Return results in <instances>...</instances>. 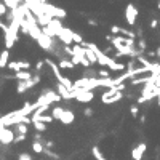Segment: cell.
<instances>
[{"label": "cell", "mask_w": 160, "mask_h": 160, "mask_svg": "<svg viewBox=\"0 0 160 160\" xmlns=\"http://www.w3.org/2000/svg\"><path fill=\"white\" fill-rule=\"evenodd\" d=\"M74 120H75V114H74L71 109H64V114H62V117H61L59 122L62 125H71Z\"/></svg>", "instance_id": "obj_9"}, {"label": "cell", "mask_w": 160, "mask_h": 160, "mask_svg": "<svg viewBox=\"0 0 160 160\" xmlns=\"http://www.w3.org/2000/svg\"><path fill=\"white\" fill-rule=\"evenodd\" d=\"M7 69L11 71L13 74H18V72H21V66H19V62H18V61H10Z\"/></svg>", "instance_id": "obj_20"}, {"label": "cell", "mask_w": 160, "mask_h": 160, "mask_svg": "<svg viewBox=\"0 0 160 160\" xmlns=\"http://www.w3.org/2000/svg\"><path fill=\"white\" fill-rule=\"evenodd\" d=\"M43 66H45V61H37L35 69H37V74H38V75H40V72H43Z\"/></svg>", "instance_id": "obj_30"}, {"label": "cell", "mask_w": 160, "mask_h": 160, "mask_svg": "<svg viewBox=\"0 0 160 160\" xmlns=\"http://www.w3.org/2000/svg\"><path fill=\"white\" fill-rule=\"evenodd\" d=\"M98 78H111V71L109 69H101V71H98Z\"/></svg>", "instance_id": "obj_27"}, {"label": "cell", "mask_w": 160, "mask_h": 160, "mask_svg": "<svg viewBox=\"0 0 160 160\" xmlns=\"http://www.w3.org/2000/svg\"><path fill=\"white\" fill-rule=\"evenodd\" d=\"M136 18H138V10L135 8L133 3H128L127 8H125V21L128 22V26H135Z\"/></svg>", "instance_id": "obj_5"}, {"label": "cell", "mask_w": 160, "mask_h": 160, "mask_svg": "<svg viewBox=\"0 0 160 160\" xmlns=\"http://www.w3.org/2000/svg\"><path fill=\"white\" fill-rule=\"evenodd\" d=\"M82 77H83V78H90V80H95V78H98V71H96V69H91V67H88V69H83Z\"/></svg>", "instance_id": "obj_15"}, {"label": "cell", "mask_w": 160, "mask_h": 160, "mask_svg": "<svg viewBox=\"0 0 160 160\" xmlns=\"http://www.w3.org/2000/svg\"><path fill=\"white\" fill-rule=\"evenodd\" d=\"M88 24H90V26H95V27H96V26H98V21H95V19H88Z\"/></svg>", "instance_id": "obj_35"}, {"label": "cell", "mask_w": 160, "mask_h": 160, "mask_svg": "<svg viewBox=\"0 0 160 160\" xmlns=\"http://www.w3.org/2000/svg\"><path fill=\"white\" fill-rule=\"evenodd\" d=\"M3 3H5V7H7V8H10V10H13V11L19 8V7H18V5H22L21 2H18V0H13V2H11V0H5V2H3Z\"/></svg>", "instance_id": "obj_21"}, {"label": "cell", "mask_w": 160, "mask_h": 160, "mask_svg": "<svg viewBox=\"0 0 160 160\" xmlns=\"http://www.w3.org/2000/svg\"><path fill=\"white\" fill-rule=\"evenodd\" d=\"M123 98H125V93H117V95H114L112 98L106 99V101H104V104H114V102H118V101H122Z\"/></svg>", "instance_id": "obj_19"}, {"label": "cell", "mask_w": 160, "mask_h": 160, "mask_svg": "<svg viewBox=\"0 0 160 160\" xmlns=\"http://www.w3.org/2000/svg\"><path fill=\"white\" fill-rule=\"evenodd\" d=\"M146 149H147L146 142H139L136 147H133V151H131V157H133V160H142Z\"/></svg>", "instance_id": "obj_7"}, {"label": "cell", "mask_w": 160, "mask_h": 160, "mask_svg": "<svg viewBox=\"0 0 160 160\" xmlns=\"http://www.w3.org/2000/svg\"><path fill=\"white\" fill-rule=\"evenodd\" d=\"M38 8L42 13H45L47 16H50V18L53 19H59V18H66V10H61L58 7H53V5H48L47 2H37Z\"/></svg>", "instance_id": "obj_1"}, {"label": "cell", "mask_w": 160, "mask_h": 160, "mask_svg": "<svg viewBox=\"0 0 160 160\" xmlns=\"http://www.w3.org/2000/svg\"><path fill=\"white\" fill-rule=\"evenodd\" d=\"M15 135H22V136H27V133H29V125L26 123H18L15 125Z\"/></svg>", "instance_id": "obj_14"}, {"label": "cell", "mask_w": 160, "mask_h": 160, "mask_svg": "<svg viewBox=\"0 0 160 160\" xmlns=\"http://www.w3.org/2000/svg\"><path fill=\"white\" fill-rule=\"evenodd\" d=\"M85 56H87L90 66H93V64H96V62H98V58H96L95 51H91L90 48H85Z\"/></svg>", "instance_id": "obj_17"}, {"label": "cell", "mask_w": 160, "mask_h": 160, "mask_svg": "<svg viewBox=\"0 0 160 160\" xmlns=\"http://www.w3.org/2000/svg\"><path fill=\"white\" fill-rule=\"evenodd\" d=\"M56 90H58V95L61 96V99H64V101H71V99H72V93H71V91L67 90L66 87H62V85L56 83Z\"/></svg>", "instance_id": "obj_11"}, {"label": "cell", "mask_w": 160, "mask_h": 160, "mask_svg": "<svg viewBox=\"0 0 160 160\" xmlns=\"http://www.w3.org/2000/svg\"><path fill=\"white\" fill-rule=\"evenodd\" d=\"M130 112H131V115H133L135 118L138 117V114H139V107H138V104H133V106H130Z\"/></svg>", "instance_id": "obj_29"}, {"label": "cell", "mask_w": 160, "mask_h": 160, "mask_svg": "<svg viewBox=\"0 0 160 160\" xmlns=\"http://www.w3.org/2000/svg\"><path fill=\"white\" fill-rule=\"evenodd\" d=\"M62 114H64V107H61V106H55L53 109H51V117L55 120H61Z\"/></svg>", "instance_id": "obj_16"}, {"label": "cell", "mask_w": 160, "mask_h": 160, "mask_svg": "<svg viewBox=\"0 0 160 160\" xmlns=\"http://www.w3.org/2000/svg\"><path fill=\"white\" fill-rule=\"evenodd\" d=\"M32 125H34V128L37 130V133H43V131L47 130V125L42 123V122H38V120H34Z\"/></svg>", "instance_id": "obj_23"}, {"label": "cell", "mask_w": 160, "mask_h": 160, "mask_svg": "<svg viewBox=\"0 0 160 160\" xmlns=\"http://www.w3.org/2000/svg\"><path fill=\"white\" fill-rule=\"evenodd\" d=\"M72 99H75L78 102H90V101L95 99V93H93V91L75 90V91H72Z\"/></svg>", "instance_id": "obj_4"}, {"label": "cell", "mask_w": 160, "mask_h": 160, "mask_svg": "<svg viewBox=\"0 0 160 160\" xmlns=\"http://www.w3.org/2000/svg\"><path fill=\"white\" fill-rule=\"evenodd\" d=\"M10 59V50L5 48L2 53H0V69H5V67H8V61Z\"/></svg>", "instance_id": "obj_13"}, {"label": "cell", "mask_w": 160, "mask_h": 160, "mask_svg": "<svg viewBox=\"0 0 160 160\" xmlns=\"http://www.w3.org/2000/svg\"><path fill=\"white\" fill-rule=\"evenodd\" d=\"M40 80H42V77L38 75V74H35L31 80H27V82H18V87H16V93L18 95H22L26 93V91H29L31 88H34L37 83H40Z\"/></svg>", "instance_id": "obj_2"}, {"label": "cell", "mask_w": 160, "mask_h": 160, "mask_svg": "<svg viewBox=\"0 0 160 160\" xmlns=\"http://www.w3.org/2000/svg\"><path fill=\"white\" fill-rule=\"evenodd\" d=\"M15 131L10 130V128H0V142L3 146H8L15 141Z\"/></svg>", "instance_id": "obj_6"}, {"label": "cell", "mask_w": 160, "mask_h": 160, "mask_svg": "<svg viewBox=\"0 0 160 160\" xmlns=\"http://www.w3.org/2000/svg\"><path fill=\"white\" fill-rule=\"evenodd\" d=\"M32 151L35 152V154H43L45 147H43V144H40V142H35V141H34V142H32Z\"/></svg>", "instance_id": "obj_26"}, {"label": "cell", "mask_w": 160, "mask_h": 160, "mask_svg": "<svg viewBox=\"0 0 160 160\" xmlns=\"http://www.w3.org/2000/svg\"><path fill=\"white\" fill-rule=\"evenodd\" d=\"M139 122H141V123H144V122H146V114H142V115L139 117Z\"/></svg>", "instance_id": "obj_36"}, {"label": "cell", "mask_w": 160, "mask_h": 160, "mask_svg": "<svg viewBox=\"0 0 160 160\" xmlns=\"http://www.w3.org/2000/svg\"><path fill=\"white\" fill-rule=\"evenodd\" d=\"M19 66H21V71H29L31 69V62L29 61H24V59H19Z\"/></svg>", "instance_id": "obj_28"}, {"label": "cell", "mask_w": 160, "mask_h": 160, "mask_svg": "<svg viewBox=\"0 0 160 160\" xmlns=\"http://www.w3.org/2000/svg\"><path fill=\"white\" fill-rule=\"evenodd\" d=\"M91 155H93L96 160H106V157L102 155V152H101V149L98 146H93L91 147Z\"/></svg>", "instance_id": "obj_18"}, {"label": "cell", "mask_w": 160, "mask_h": 160, "mask_svg": "<svg viewBox=\"0 0 160 160\" xmlns=\"http://www.w3.org/2000/svg\"><path fill=\"white\" fill-rule=\"evenodd\" d=\"M157 10H160V0H158V2H157Z\"/></svg>", "instance_id": "obj_37"}, {"label": "cell", "mask_w": 160, "mask_h": 160, "mask_svg": "<svg viewBox=\"0 0 160 160\" xmlns=\"http://www.w3.org/2000/svg\"><path fill=\"white\" fill-rule=\"evenodd\" d=\"M58 67L61 71H72L74 67V62L71 61V59H67V58H62V59H59V62H58Z\"/></svg>", "instance_id": "obj_12"}, {"label": "cell", "mask_w": 160, "mask_h": 160, "mask_svg": "<svg viewBox=\"0 0 160 160\" xmlns=\"http://www.w3.org/2000/svg\"><path fill=\"white\" fill-rule=\"evenodd\" d=\"M83 115H85V117H91V115H93V109L85 107V109H83Z\"/></svg>", "instance_id": "obj_33"}, {"label": "cell", "mask_w": 160, "mask_h": 160, "mask_svg": "<svg viewBox=\"0 0 160 160\" xmlns=\"http://www.w3.org/2000/svg\"><path fill=\"white\" fill-rule=\"evenodd\" d=\"M72 42H74V45H82L85 40H83V37H82V34L74 32V34H72Z\"/></svg>", "instance_id": "obj_25"}, {"label": "cell", "mask_w": 160, "mask_h": 160, "mask_svg": "<svg viewBox=\"0 0 160 160\" xmlns=\"http://www.w3.org/2000/svg\"><path fill=\"white\" fill-rule=\"evenodd\" d=\"M34 75L31 71H21L18 74H13V80H16V82H27V80H31Z\"/></svg>", "instance_id": "obj_10"}, {"label": "cell", "mask_w": 160, "mask_h": 160, "mask_svg": "<svg viewBox=\"0 0 160 160\" xmlns=\"http://www.w3.org/2000/svg\"><path fill=\"white\" fill-rule=\"evenodd\" d=\"M72 34H74V31L72 29H69V27H62V31L58 34V40L64 45V47H72L74 45V42H72Z\"/></svg>", "instance_id": "obj_3"}, {"label": "cell", "mask_w": 160, "mask_h": 160, "mask_svg": "<svg viewBox=\"0 0 160 160\" xmlns=\"http://www.w3.org/2000/svg\"><path fill=\"white\" fill-rule=\"evenodd\" d=\"M136 48H138L141 53H144V51L147 50V42H146L144 37H142V38H138V42H136Z\"/></svg>", "instance_id": "obj_22"}, {"label": "cell", "mask_w": 160, "mask_h": 160, "mask_svg": "<svg viewBox=\"0 0 160 160\" xmlns=\"http://www.w3.org/2000/svg\"><path fill=\"white\" fill-rule=\"evenodd\" d=\"M151 27H152V29H157V27H158V21L157 19H152L151 21Z\"/></svg>", "instance_id": "obj_34"}, {"label": "cell", "mask_w": 160, "mask_h": 160, "mask_svg": "<svg viewBox=\"0 0 160 160\" xmlns=\"http://www.w3.org/2000/svg\"><path fill=\"white\" fill-rule=\"evenodd\" d=\"M26 138H27V136H22V135H16V136H15V141H13V144H19V142L26 141Z\"/></svg>", "instance_id": "obj_31"}, {"label": "cell", "mask_w": 160, "mask_h": 160, "mask_svg": "<svg viewBox=\"0 0 160 160\" xmlns=\"http://www.w3.org/2000/svg\"><path fill=\"white\" fill-rule=\"evenodd\" d=\"M18 160H32V157L27 152H21L19 155H18Z\"/></svg>", "instance_id": "obj_32"}, {"label": "cell", "mask_w": 160, "mask_h": 160, "mask_svg": "<svg viewBox=\"0 0 160 160\" xmlns=\"http://www.w3.org/2000/svg\"><path fill=\"white\" fill-rule=\"evenodd\" d=\"M34 120H38V122H42V123H45V125H47V123H53V122H55V118L51 117V115H40V117L34 118ZM34 120H32V122H34Z\"/></svg>", "instance_id": "obj_24"}, {"label": "cell", "mask_w": 160, "mask_h": 160, "mask_svg": "<svg viewBox=\"0 0 160 160\" xmlns=\"http://www.w3.org/2000/svg\"><path fill=\"white\" fill-rule=\"evenodd\" d=\"M107 69L112 71V72H122L123 74V71L127 69V64H123V62H117L114 58H111V62L107 64Z\"/></svg>", "instance_id": "obj_8"}, {"label": "cell", "mask_w": 160, "mask_h": 160, "mask_svg": "<svg viewBox=\"0 0 160 160\" xmlns=\"http://www.w3.org/2000/svg\"><path fill=\"white\" fill-rule=\"evenodd\" d=\"M157 98H158V106H160V95H158V96H157Z\"/></svg>", "instance_id": "obj_38"}]
</instances>
